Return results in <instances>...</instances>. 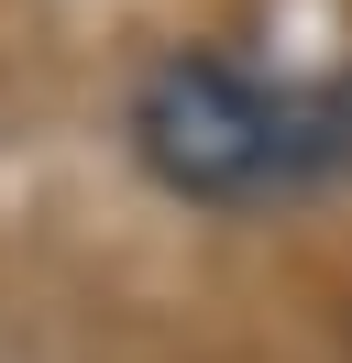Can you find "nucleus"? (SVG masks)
Wrapping results in <instances>:
<instances>
[{
    "label": "nucleus",
    "mask_w": 352,
    "mask_h": 363,
    "mask_svg": "<svg viewBox=\"0 0 352 363\" xmlns=\"http://www.w3.org/2000/svg\"><path fill=\"white\" fill-rule=\"evenodd\" d=\"M121 143L187 209H264L352 177V77H264L220 45H165L121 99Z\"/></svg>",
    "instance_id": "f257e3e1"
}]
</instances>
